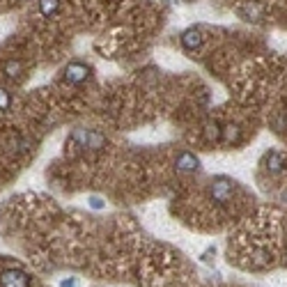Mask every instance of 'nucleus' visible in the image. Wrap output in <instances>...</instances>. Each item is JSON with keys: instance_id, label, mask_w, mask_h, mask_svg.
Returning a JSON list of instances; mask_svg holds the SVG:
<instances>
[{"instance_id": "nucleus-1", "label": "nucleus", "mask_w": 287, "mask_h": 287, "mask_svg": "<svg viewBox=\"0 0 287 287\" xmlns=\"http://www.w3.org/2000/svg\"><path fill=\"white\" fill-rule=\"evenodd\" d=\"M88 76H90V67H88L85 62L74 60V62H69L67 67H65V78H67L69 83H74V85L85 83V81H88Z\"/></svg>"}, {"instance_id": "nucleus-2", "label": "nucleus", "mask_w": 287, "mask_h": 287, "mask_svg": "<svg viewBox=\"0 0 287 287\" xmlns=\"http://www.w3.org/2000/svg\"><path fill=\"white\" fill-rule=\"evenodd\" d=\"M0 285L2 287H30V276L23 271H5L0 276Z\"/></svg>"}, {"instance_id": "nucleus-3", "label": "nucleus", "mask_w": 287, "mask_h": 287, "mask_svg": "<svg viewBox=\"0 0 287 287\" xmlns=\"http://www.w3.org/2000/svg\"><path fill=\"white\" fill-rule=\"evenodd\" d=\"M262 163H265V168L271 175H280L287 168L285 154H280V152H269V154H265V161H262Z\"/></svg>"}, {"instance_id": "nucleus-4", "label": "nucleus", "mask_w": 287, "mask_h": 287, "mask_svg": "<svg viewBox=\"0 0 287 287\" xmlns=\"http://www.w3.org/2000/svg\"><path fill=\"white\" fill-rule=\"evenodd\" d=\"M181 48L184 51H196L202 46V32L198 30V28H189V30L181 32Z\"/></svg>"}, {"instance_id": "nucleus-5", "label": "nucleus", "mask_w": 287, "mask_h": 287, "mask_svg": "<svg viewBox=\"0 0 287 287\" xmlns=\"http://www.w3.org/2000/svg\"><path fill=\"white\" fill-rule=\"evenodd\" d=\"M200 168V161L198 156H193L191 152H181L179 156H177V170H186V173H193Z\"/></svg>"}, {"instance_id": "nucleus-6", "label": "nucleus", "mask_w": 287, "mask_h": 287, "mask_svg": "<svg viewBox=\"0 0 287 287\" xmlns=\"http://www.w3.org/2000/svg\"><path fill=\"white\" fill-rule=\"evenodd\" d=\"M230 193H232V184L227 179H216L212 186V196L216 198V200H221V202H225L227 198H230Z\"/></svg>"}, {"instance_id": "nucleus-7", "label": "nucleus", "mask_w": 287, "mask_h": 287, "mask_svg": "<svg viewBox=\"0 0 287 287\" xmlns=\"http://www.w3.org/2000/svg\"><path fill=\"white\" fill-rule=\"evenodd\" d=\"M221 140L227 145H237L242 143V129L237 127V124H227L225 129H223V136H221Z\"/></svg>"}, {"instance_id": "nucleus-8", "label": "nucleus", "mask_w": 287, "mask_h": 287, "mask_svg": "<svg viewBox=\"0 0 287 287\" xmlns=\"http://www.w3.org/2000/svg\"><path fill=\"white\" fill-rule=\"evenodd\" d=\"M221 136H223V129H221L219 122H207L204 124V140L207 143H219Z\"/></svg>"}, {"instance_id": "nucleus-9", "label": "nucleus", "mask_w": 287, "mask_h": 287, "mask_svg": "<svg viewBox=\"0 0 287 287\" xmlns=\"http://www.w3.org/2000/svg\"><path fill=\"white\" fill-rule=\"evenodd\" d=\"M60 9V0H39V12L44 16H53Z\"/></svg>"}, {"instance_id": "nucleus-10", "label": "nucleus", "mask_w": 287, "mask_h": 287, "mask_svg": "<svg viewBox=\"0 0 287 287\" xmlns=\"http://www.w3.org/2000/svg\"><path fill=\"white\" fill-rule=\"evenodd\" d=\"M242 14L248 16V19H257V16L262 14V7H260V5H255V2H246V5L242 7Z\"/></svg>"}, {"instance_id": "nucleus-11", "label": "nucleus", "mask_w": 287, "mask_h": 287, "mask_svg": "<svg viewBox=\"0 0 287 287\" xmlns=\"http://www.w3.org/2000/svg\"><path fill=\"white\" fill-rule=\"evenodd\" d=\"M21 71H23V67H21V62L19 60H9L7 65H5V74H7L9 78H16Z\"/></svg>"}, {"instance_id": "nucleus-12", "label": "nucleus", "mask_w": 287, "mask_h": 287, "mask_svg": "<svg viewBox=\"0 0 287 287\" xmlns=\"http://www.w3.org/2000/svg\"><path fill=\"white\" fill-rule=\"evenodd\" d=\"M9 106H12V97L5 88H0V110H9Z\"/></svg>"}, {"instance_id": "nucleus-13", "label": "nucleus", "mask_w": 287, "mask_h": 287, "mask_svg": "<svg viewBox=\"0 0 287 287\" xmlns=\"http://www.w3.org/2000/svg\"><path fill=\"white\" fill-rule=\"evenodd\" d=\"M90 204L94 207V209H101V207H104V202H101L99 198H90Z\"/></svg>"}]
</instances>
